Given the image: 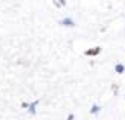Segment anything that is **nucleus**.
<instances>
[{
    "label": "nucleus",
    "instance_id": "1",
    "mask_svg": "<svg viewBox=\"0 0 125 120\" xmlns=\"http://www.w3.org/2000/svg\"><path fill=\"white\" fill-rule=\"evenodd\" d=\"M60 24H62V26H66V27H74V26H75V23L71 20V18H63V20L60 21Z\"/></svg>",
    "mask_w": 125,
    "mask_h": 120
},
{
    "label": "nucleus",
    "instance_id": "2",
    "mask_svg": "<svg viewBox=\"0 0 125 120\" xmlns=\"http://www.w3.org/2000/svg\"><path fill=\"white\" fill-rule=\"evenodd\" d=\"M36 105H38V101H35L33 104L29 105V111H30V114H35V113H36Z\"/></svg>",
    "mask_w": 125,
    "mask_h": 120
},
{
    "label": "nucleus",
    "instance_id": "3",
    "mask_svg": "<svg viewBox=\"0 0 125 120\" xmlns=\"http://www.w3.org/2000/svg\"><path fill=\"white\" fill-rule=\"evenodd\" d=\"M100 53V48H94V50H89V51H86V56H96V54Z\"/></svg>",
    "mask_w": 125,
    "mask_h": 120
},
{
    "label": "nucleus",
    "instance_id": "4",
    "mask_svg": "<svg viewBox=\"0 0 125 120\" xmlns=\"http://www.w3.org/2000/svg\"><path fill=\"white\" fill-rule=\"evenodd\" d=\"M115 69H116V72H119V74H122L125 68H124V65H116V68H115Z\"/></svg>",
    "mask_w": 125,
    "mask_h": 120
},
{
    "label": "nucleus",
    "instance_id": "5",
    "mask_svg": "<svg viewBox=\"0 0 125 120\" xmlns=\"http://www.w3.org/2000/svg\"><path fill=\"white\" fill-rule=\"evenodd\" d=\"M98 111H100V107H98V105H94V107L91 108V113H92V114H96Z\"/></svg>",
    "mask_w": 125,
    "mask_h": 120
},
{
    "label": "nucleus",
    "instance_id": "6",
    "mask_svg": "<svg viewBox=\"0 0 125 120\" xmlns=\"http://www.w3.org/2000/svg\"><path fill=\"white\" fill-rule=\"evenodd\" d=\"M68 120H74V114H69L68 116Z\"/></svg>",
    "mask_w": 125,
    "mask_h": 120
}]
</instances>
